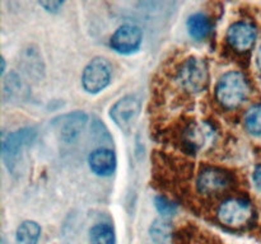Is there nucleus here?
Returning a JSON list of instances; mask_svg holds the SVG:
<instances>
[{
  "label": "nucleus",
  "instance_id": "11",
  "mask_svg": "<svg viewBox=\"0 0 261 244\" xmlns=\"http://www.w3.org/2000/svg\"><path fill=\"white\" fill-rule=\"evenodd\" d=\"M89 167L92 172L101 177H109L115 172L116 168V157L110 149H97L89 155Z\"/></svg>",
  "mask_w": 261,
  "mask_h": 244
},
{
  "label": "nucleus",
  "instance_id": "10",
  "mask_svg": "<svg viewBox=\"0 0 261 244\" xmlns=\"http://www.w3.org/2000/svg\"><path fill=\"white\" fill-rule=\"evenodd\" d=\"M32 130H20V131L9 135L8 139L4 140V142H3V157H4L9 169L14 165V162L18 158L19 150L30 140H32Z\"/></svg>",
  "mask_w": 261,
  "mask_h": 244
},
{
  "label": "nucleus",
  "instance_id": "7",
  "mask_svg": "<svg viewBox=\"0 0 261 244\" xmlns=\"http://www.w3.org/2000/svg\"><path fill=\"white\" fill-rule=\"evenodd\" d=\"M232 182L231 174L221 168L209 167L201 170L198 177V191L204 195H213L226 190Z\"/></svg>",
  "mask_w": 261,
  "mask_h": 244
},
{
  "label": "nucleus",
  "instance_id": "12",
  "mask_svg": "<svg viewBox=\"0 0 261 244\" xmlns=\"http://www.w3.org/2000/svg\"><path fill=\"white\" fill-rule=\"evenodd\" d=\"M87 116L81 112L76 113L68 114L61 118V122L59 124V131L61 132V136L65 140H73L76 135L81 132L83 126L86 125Z\"/></svg>",
  "mask_w": 261,
  "mask_h": 244
},
{
  "label": "nucleus",
  "instance_id": "6",
  "mask_svg": "<svg viewBox=\"0 0 261 244\" xmlns=\"http://www.w3.org/2000/svg\"><path fill=\"white\" fill-rule=\"evenodd\" d=\"M140 108H142V103L138 97L126 96L114 104L110 114L120 129L127 131L132 129V126L139 117Z\"/></svg>",
  "mask_w": 261,
  "mask_h": 244
},
{
  "label": "nucleus",
  "instance_id": "4",
  "mask_svg": "<svg viewBox=\"0 0 261 244\" xmlns=\"http://www.w3.org/2000/svg\"><path fill=\"white\" fill-rule=\"evenodd\" d=\"M216 136V130L209 122H195L184 132V144L194 154L203 152L214 144Z\"/></svg>",
  "mask_w": 261,
  "mask_h": 244
},
{
  "label": "nucleus",
  "instance_id": "18",
  "mask_svg": "<svg viewBox=\"0 0 261 244\" xmlns=\"http://www.w3.org/2000/svg\"><path fill=\"white\" fill-rule=\"evenodd\" d=\"M154 202H155V207H157V210L160 211L163 216H171L177 211V206H176V203H173L172 201L163 197V196H157Z\"/></svg>",
  "mask_w": 261,
  "mask_h": 244
},
{
  "label": "nucleus",
  "instance_id": "21",
  "mask_svg": "<svg viewBox=\"0 0 261 244\" xmlns=\"http://www.w3.org/2000/svg\"><path fill=\"white\" fill-rule=\"evenodd\" d=\"M256 61H257V68H259V70L261 71V46H260L259 51H257V57H256Z\"/></svg>",
  "mask_w": 261,
  "mask_h": 244
},
{
  "label": "nucleus",
  "instance_id": "17",
  "mask_svg": "<svg viewBox=\"0 0 261 244\" xmlns=\"http://www.w3.org/2000/svg\"><path fill=\"white\" fill-rule=\"evenodd\" d=\"M245 126L247 131L255 136H261V104H255L245 116Z\"/></svg>",
  "mask_w": 261,
  "mask_h": 244
},
{
  "label": "nucleus",
  "instance_id": "2",
  "mask_svg": "<svg viewBox=\"0 0 261 244\" xmlns=\"http://www.w3.org/2000/svg\"><path fill=\"white\" fill-rule=\"evenodd\" d=\"M209 73L205 61L198 57H190L182 64L178 71V81L185 90L200 93L208 85Z\"/></svg>",
  "mask_w": 261,
  "mask_h": 244
},
{
  "label": "nucleus",
  "instance_id": "13",
  "mask_svg": "<svg viewBox=\"0 0 261 244\" xmlns=\"http://www.w3.org/2000/svg\"><path fill=\"white\" fill-rule=\"evenodd\" d=\"M188 30L194 40H205L212 32L211 19L204 13H195L188 19Z\"/></svg>",
  "mask_w": 261,
  "mask_h": 244
},
{
  "label": "nucleus",
  "instance_id": "20",
  "mask_svg": "<svg viewBox=\"0 0 261 244\" xmlns=\"http://www.w3.org/2000/svg\"><path fill=\"white\" fill-rule=\"evenodd\" d=\"M254 182L255 186L261 191V164L257 165L255 168V172H254Z\"/></svg>",
  "mask_w": 261,
  "mask_h": 244
},
{
  "label": "nucleus",
  "instance_id": "3",
  "mask_svg": "<svg viewBox=\"0 0 261 244\" xmlns=\"http://www.w3.org/2000/svg\"><path fill=\"white\" fill-rule=\"evenodd\" d=\"M252 206L244 198H231L224 201L218 210V218L224 225L232 228L244 226L251 220Z\"/></svg>",
  "mask_w": 261,
  "mask_h": 244
},
{
  "label": "nucleus",
  "instance_id": "22",
  "mask_svg": "<svg viewBox=\"0 0 261 244\" xmlns=\"http://www.w3.org/2000/svg\"><path fill=\"white\" fill-rule=\"evenodd\" d=\"M4 70H5V60L4 58H2V74H4Z\"/></svg>",
  "mask_w": 261,
  "mask_h": 244
},
{
  "label": "nucleus",
  "instance_id": "9",
  "mask_svg": "<svg viewBox=\"0 0 261 244\" xmlns=\"http://www.w3.org/2000/svg\"><path fill=\"white\" fill-rule=\"evenodd\" d=\"M142 30L138 28L137 25L125 24L121 25L116 32L112 35L111 37V47L114 48L116 52L124 53H132L139 48L140 43H142Z\"/></svg>",
  "mask_w": 261,
  "mask_h": 244
},
{
  "label": "nucleus",
  "instance_id": "19",
  "mask_svg": "<svg viewBox=\"0 0 261 244\" xmlns=\"http://www.w3.org/2000/svg\"><path fill=\"white\" fill-rule=\"evenodd\" d=\"M40 5L41 7L45 8L46 10H48V12H58L59 8L63 5V3L61 2H41Z\"/></svg>",
  "mask_w": 261,
  "mask_h": 244
},
{
  "label": "nucleus",
  "instance_id": "14",
  "mask_svg": "<svg viewBox=\"0 0 261 244\" xmlns=\"http://www.w3.org/2000/svg\"><path fill=\"white\" fill-rule=\"evenodd\" d=\"M41 236V228L35 221H24L17 229V244H37Z\"/></svg>",
  "mask_w": 261,
  "mask_h": 244
},
{
  "label": "nucleus",
  "instance_id": "16",
  "mask_svg": "<svg viewBox=\"0 0 261 244\" xmlns=\"http://www.w3.org/2000/svg\"><path fill=\"white\" fill-rule=\"evenodd\" d=\"M91 244H115V231L109 224H97L89 233Z\"/></svg>",
  "mask_w": 261,
  "mask_h": 244
},
{
  "label": "nucleus",
  "instance_id": "15",
  "mask_svg": "<svg viewBox=\"0 0 261 244\" xmlns=\"http://www.w3.org/2000/svg\"><path fill=\"white\" fill-rule=\"evenodd\" d=\"M149 234L155 244H167L172 234V226L170 221L165 219H157L150 226Z\"/></svg>",
  "mask_w": 261,
  "mask_h": 244
},
{
  "label": "nucleus",
  "instance_id": "5",
  "mask_svg": "<svg viewBox=\"0 0 261 244\" xmlns=\"http://www.w3.org/2000/svg\"><path fill=\"white\" fill-rule=\"evenodd\" d=\"M111 80V69L103 58H94L86 66L82 76V83L88 93L103 90Z\"/></svg>",
  "mask_w": 261,
  "mask_h": 244
},
{
  "label": "nucleus",
  "instance_id": "1",
  "mask_svg": "<svg viewBox=\"0 0 261 244\" xmlns=\"http://www.w3.org/2000/svg\"><path fill=\"white\" fill-rule=\"evenodd\" d=\"M217 99L223 107L237 108L249 94V83L240 71H228L219 79L216 89Z\"/></svg>",
  "mask_w": 261,
  "mask_h": 244
},
{
  "label": "nucleus",
  "instance_id": "8",
  "mask_svg": "<svg viewBox=\"0 0 261 244\" xmlns=\"http://www.w3.org/2000/svg\"><path fill=\"white\" fill-rule=\"evenodd\" d=\"M256 36V27L252 23L241 20V22L233 23L228 28L227 40H228V43L232 46V48L240 51V52H245L254 46Z\"/></svg>",
  "mask_w": 261,
  "mask_h": 244
}]
</instances>
